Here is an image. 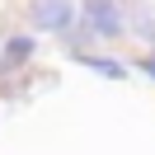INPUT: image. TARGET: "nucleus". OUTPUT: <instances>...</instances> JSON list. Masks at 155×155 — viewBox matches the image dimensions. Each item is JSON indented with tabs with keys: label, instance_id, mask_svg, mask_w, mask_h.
<instances>
[{
	"label": "nucleus",
	"instance_id": "39448f33",
	"mask_svg": "<svg viewBox=\"0 0 155 155\" xmlns=\"http://www.w3.org/2000/svg\"><path fill=\"white\" fill-rule=\"evenodd\" d=\"M146 75H150V80H155V57H146Z\"/></svg>",
	"mask_w": 155,
	"mask_h": 155
},
{
	"label": "nucleus",
	"instance_id": "20e7f679",
	"mask_svg": "<svg viewBox=\"0 0 155 155\" xmlns=\"http://www.w3.org/2000/svg\"><path fill=\"white\" fill-rule=\"evenodd\" d=\"M28 57H33V38H24V33H19V38L5 42V61H28Z\"/></svg>",
	"mask_w": 155,
	"mask_h": 155
},
{
	"label": "nucleus",
	"instance_id": "7ed1b4c3",
	"mask_svg": "<svg viewBox=\"0 0 155 155\" xmlns=\"http://www.w3.org/2000/svg\"><path fill=\"white\" fill-rule=\"evenodd\" d=\"M75 61H85L89 71H99V75H108V80H122L127 75V66L117 57H94V52H85V57H75Z\"/></svg>",
	"mask_w": 155,
	"mask_h": 155
},
{
	"label": "nucleus",
	"instance_id": "f03ea898",
	"mask_svg": "<svg viewBox=\"0 0 155 155\" xmlns=\"http://www.w3.org/2000/svg\"><path fill=\"white\" fill-rule=\"evenodd\" d=\"M28 19L38 24L42 33H66L71 24H75V5H71V0H33Z\"/></svg>",
	"mask_w": 155,
	"mask_h": 155
},
{
	"label": "nucleus",
	"instance_id": "f257e3e1",
	"mask_svg": "<svg viewBox=\"0 0 155 155\" xmlns=\"http://www.w3.org/2000/svg\"><path fill=\"white\" fill-rule=\"evenodd\" d=\"M85 28L99 38H122V28H127L122 5L117 0H85Z\"/></svg>",
	"mask_w": 155,
	"mask_h": 155
}]
</instances>
